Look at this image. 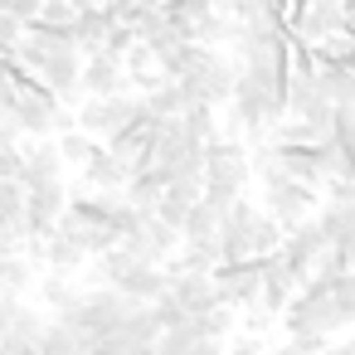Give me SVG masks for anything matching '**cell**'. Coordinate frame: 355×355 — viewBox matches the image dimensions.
I'll use <instances>...</instances> for the list:
<instances>
[{
    "label": "cell",
    "instance_id": "cell-1",
    "mask_svg": "<svg viewBox=\"0 0 355 355\" xmlns=\"http://www.w3.org/2000/svg\"><path fill=\"white\" fill-rule=\"evenodd\" d=\"M316 205H321V190L316 185H302V180H272V185H263V209L282 224V234L292 229V224H302L306 214H316Z\"/></svg>",
    "mask_w": 355,
    "mask_h": 355
},
{
    "label": "cell",
    "instance_id": "cell-2",
    "mask_svg": "<svg viewBox=\"0 0 355 355\" xmlns=\"http://www.w3.org/2000/svg\"><path fill=\"white\" fill-rule=\"evenodd\" d=\"M214 287H219V302H229L234 311L243 306H258V282H263V258H234V263H214L209 268Z\"/></svg>",
    "mask_w": 355,
    "mask_h": 355
},
{
    "label": "cell",
    "instance_id": "cell-3",
    "mask_svg": "<svg viewBox=\"0 0 355 355\" xmlns=\"http://www.w3.org/2000/svg\"><path fill=\"white\" fill-rule=\"evenodd\" d=\"M321 248H326V234H321V229H316V219L306 214L302 224H292V229L282 234L277 258L297 272V282H306V277L316 272V263H321Z\"/></svg>",
    "mask_w": 355,
    "mask_h": 355
},
{
    "label": "cell",
    "instance_id": "cell-4",
    "mask_svg": "<svg viewBox=\"0 0 355 355\" xmlns=\"http://www.w3.org/2000/svg\"><path fill=\"white\" fill-rule=\"evenodd\" d=\"M64 205H69V185H64V180H49V185L25 190V209H20V219H25V239H30V234L44 239V234L59 224Z\"/></svg>",
    "mask_w": 355,
    "mask_h": 355
},
{
    "label": "cell",
    "instance_id": "cell-5",
    "mask_svg": "<svg viewBox=\"0 0 355 355\" xmlns=\"http://www.w3.org/2000/svg\"><path fill=\"white\" fill-rule=\"evenodd\" d=\"M20 151H25V166H20V185L25 190H35V185H49V180H64V156H59V146H54V137H30V146L20 141Z\"/></svg>",
    "mask_w": 355,
    "mask_h": 355
},
{
    "label": "cell",
    "instance_id": "cell-6",
    "mask_svg": "<svg viewBox=\"0 0 355 355\" xmlns=\"http://www.w3.org/2000/svg\"><path fill=\"white\" fill-rule=\"evenodd\" d=\"M78 88L83 93H122L127 88V69H122V59H112V54H103V49H93V54H83V69H78Z\"/></svg>",
    "mask_w": 355,
    "mask_h": 355
},
{
    "label": "cell",
    "instance_id": "cell-7",
    "mask_svg": "<svg viewBox=\"0 0 355 355\" xmlns=\"http://www.w3.org/2000/svg\"><path fill=\"white\" fill-rule=\"evenodd\" d=\"M297 287H302V282H297V272H292V268H287L277 253H268V258H263V282H258V306L277 316Z\"/></svg>",
    "mask_w": 355,
    "mask_h": 355
},
{
    "label": "cell",
    "instance_id": "cell-8",
    "mask_svg": "<svg viewBox=\"0 0 355 355\" xmlns=\"http://www.w3.org/2000/svg\"><path fill=\"white\" fill-rule=\"evenodd\" d=\"M166 292L195 316V311H209L214 302H219V287H214V277L209 272H171L166 277Z\"/></svg>",
    "mask_w": 355,
    "mask_h": 355
},
{
    "label": "cell",
    "instance_id": "cell-9",
    "mask_svg": "<svg viewBox=\"0 0 355 355\" xmlns=\"http://www.w3.org/2000/svg\"><path fill=\"white\" fill-rule=\"evenodd\" d=\"M44 321H49V316H44L40 306H30V302L15 297V302H10V316H6V336H0V345H6L10 355H15L20 345H35L40 331H44Z\"/></svg>",
    "mask_w": 355,
    "mask_h": 355
},
{
    "label": "cell",
    "instance_id": "cell-10",
    "mask_svg": "<svg viewBox=\"0 0 355 355\" xmlns=\"http://www.w3.org/2000/svg\"><path fill=\"white\" fill-rule=\"evenodd\" d=\"M107 287H117V292H127L132 302H151L156 292H166V272H161V263H127Z\"/></svg>",
    "mask_w": 355,
    "mask_h": 355
},
{
    "label": "cell",
    "instance_id": "cell-11",
    "mask_svg": "<svg viewBox=\"0 0 355 355\" xmlns=\"http://www.w3.org/2000/svg\"><path fill=\"white\" fill-rule=\"evenodd\" d=\"M219 209H209L205 200H195L190 209H185V219H180V243H195V248H209L214 258H219Z\"/></svg>",
    "mask_w": 355,
    "mask_h": 355
},
{
    "label": "cell",
    "instance_id": "cell-12",
    "mask_svg": "<svg viewBox=\"0 0 355 355\" xmlns=\"http://www.w3.org/2000/svg\"><path fill=\"white\" fill-rule=\"evenodd\" d=\"M83 263H88V253H83L78 239H69V234H59V229L44 234V268H49V272H69V277H73Z\"/></svg>",
    "mask_w": 355,
    "mask_h": 355
},
{
    "label": "cell",
    "instance_id": "cell-13",
    "mask_svg": "<svg viewBox=\"0 0 355 355\" xmlns=\"http://www.w3.org/2000/svg\"><path fill=\"white\" fill-rule=\"evenodd\" d=\"M107 25H112V15H107V6H83V10H73V44H78V54H93L98 44H103V35H107Z\"/></svg>",
    "mask_w": 355,
    "mask_h": 355
},
{
    "label": "cell",
    "instance_id": "cell-14",
    "mask_svg": "<svg viewBox=\"0 0 355 355\" xmlns=\"http://www.w3.org/2000/svg\"><path fill=\"white\" fill-rule=\"evenodd\" d=\"M277 146V141H272ZM277 171L287 175V180H302V185H316L321 190V166H316V151L311 146H277Z\"/></svg>",
    "mask_w": 355,
    "mask_h": 355
},
{
    "label": "cell",
    "instance_id": "cell-15",
    "mask_svg": "<svg viewBox=\"0 0 355 355\" xmlns=\"http://www.w3.org/2000/svg\"><path fill=\"white\" fill-rule=\"evenodd\" d=\"M78 180H83L88 190H122V185H127V171H122V161H112V156L98 146V151L78 166Z\"/></svg>",
    "mask_w": 355,
    "mask_h": 355
},
{
    "label": "cell",
    "instance_id": "cell-16",
    "mask_svg": "<svg viewBox=\"0 0 355 355\" xmlns=\"http://www.w3.org/2000/svg\"><path fill=\"white\" fill-rule=\"evenodd\" d=\"M277 243H282V224H277L268 209H253V219H248V229H243V248H248L253 258H268V253H277Z\"/></svg>",
    "mask_w": 355,
    "mask_h": 355
},
{
    "label": "cell",
    "instance_id": "cell-17",
    "mask_svg": "<svg viewBox=\"0 0 355 355\" xmlns=\"http://www.w3.org/2000/svg\"><path fill=\"white\" fill-rule=\"evenodd\" d=\"M180 127H185V137H190V141H200V146H205V141L219 132V107H214V103L190 98V103L180 107Z\"/></svg>",
    "mask_w": 355,
    "mask_h": 355
},
{
    "label": "cell",
    "instance_id": "cell-18",
    "mask_svg": "<svg viewBox=\"0 0 355 355\" xmlns=\"http://www.w3.org/2000/svg\"><path fill=\"white\" fill-rule=\"evenodd\" d=\"M35 287V263L25 253H0V292L6 297H25Z\"/></svg>",
    "mask_w": 355,
    "mask_h": 355
},
{
    "label": "cell",
    "instance_id": "cell-19",
    "mask_svg": "<svg viewBox=\"0 0 355 355\" xmlns=\"http://www.w3.org/2000/svg\"><path fill=\"white\" fill-rule=\"evenodd\" d=\"M112 331H117L122 340H132V345H151L161 326H156V316H151V306H146V302H132V306H127V316H122Z\"/></svg>",
    "mask_w": 355,
    "mask_h": 355
},
{
    "label": "cell",
    "instance_id": "cell-20",
    "mask_svg": "<svg viewBox=\"0 0 355 355\" xmlns=\"http://www.w3.org/2000/svg\"><path fill=\"white\" fill-rule=\"evenodd\" d=\"M234 326H239V311H234L229 302H214L209 311H195V316H190V331H195V336H219V340H229Z\"/></svg>",
    "mask_w": 355,
    "mask_h": 355
},
{
    "label": "cell",
    "instance_id": "cell-21",
    "mask_svg": "<svg viewBox=\"0 0 355 355\" xmlns=\"http://www.w3.org/2000/svg\"><path fill=\"white\" fill-rule=\"evenodd\" d=\"M35 287H40V302H44L49 311H64V306L78 302V287L69 282V272H49V268H44V277H35Z\"/></svg>",
    "mask_w": 355,
    "mask_h": 355
},
{
    "label": "cell",
    "instance_id": "cell-22",
    "mask_svg": "<svg viewBox=\"0 0 355 355\" xmlns=\"http://www.w3.org/2000/svg\"><path fill=\"white\" fill-rule=\"evenodd\" d=\"M54 146H59L64 166H83V161H88L103 141H98V137H88L83 127H69V132H59V137H54Z\"/></svg>",
    "mask_w": 355,
    "mask_h": 355
},
{
    "label": "cell",
    "instance_id": "cell-23",
    "mask_svg": "<svg viewBox=\"0 0 355 355\" xmlns=\"http://www.w3.org/2000/svg\"><path fill=\"white\" fill-rule=\"evenodd\" d=\"M35 350H40V355H78L83 345H78V336H73V331L54 316V321H44V331H40Z\"/></svg>",
    "mask_w": 355,
    "mask_h": 355
},
{
    "label": "cell",
    "instance_id": "cell-24",
    "mask_svg": "<svg viewBox=\"0 0 355 355\" xmlns=\"http://www.w3.org/2000/svg\"><path fill=\"white\" fill-rule=\"evenodd\" d=\"M141 98H146V107H151V112H161V117H180V107L190 103V98H185V88H180L175 78L156 83V88H151V93H141Z\"/></svg>",
    "mask_w": 355,
    "mask_h": 355
},
{
    "label": "cell",
    "instance_id": "cell-25",
    "mask_svg": "<svg viewBox=\"0 0 355 355\" xmlns=\"http://www.w3.org/2000/svg\"><path fill=\"white\" fill-rule=\"evenodd\" d=\"M190 345H195V331H190V316H185L180 326H161L156 331L151 355H190Z\"/></svg>",
    "mask_w": 355,
    "mask_h": 355
},
{
    "label": "cell",
    "instance_id": "cell-26",
    "mask_svg": "<svg viewBox=\"0 0 355 355\" xmlns=\"http://www.w3.org/2000/svg\"><path fill=\"white\" fill-rule=\"evenodd\" d=\"M331 302L340 306V316L355 326V268L350 272H340V277H331Z\"/></svg>",
    "mask_w": 355,
    "mask_h": 355
},
{
    "label": "cell",
    "instance_id": "cell-27",
    "mask_svg": "<svg viewBox=\"0 0 355 355\" xmlns=\"http://www.w3.org/2000/svg\"><path fill=\"white\" fill-rule=\"evenodd\" d=\"M146 306H151V316H156V326H180V321L190 316V311H185V306H180V302H175L171 292H156V297H151Z\"/></svg>",
    "mask_w": 355,
    "mask_h": 355
},
{
    "label": "cell",
    "instance_id": "cell-28",
    "mask_svg": "<svg viewBox=\"0 0 355 355\" xmlns=\"http://www.w3.org/2000/svg\"><path fill=\"white\" fill-rule=\"evenodd\" d=\"M132 44H137V30H132V25H117V20H112L98 49H103V54H112V59H122V54H127Z\"/></svg>",
    "mask_w": 355,
    "mask_h": 355
},
{
    "label": "cell",
    "instance_id": "cell-29",
    "mask_svg": "<svg viewBox=\"0 0 355 355\" xmlns=\"http://www.w3.org/2000/svg\"><path fill=\"white\" fill-rule=\"evenodd\" d=\"M326 340H331L326 331H287V345H282V350H287V355H311V350H321Z\"/></svg>",
    "mask_w": 355,
    "mask_h": 355
},
{
    "label": "cell",
    "instance_id": "cell-30",
    "mask_svg": "<svg viewBox=\"0 0 355 355\" xmlns=\"http://www.w3.org/2000/svg\"><path fill=\"white\" fill-rule=\"evenodd\" d=\"M40 20H44V25H73V6H69V0H44V6H40Z\"/></svg>",
    "mask_w": 355,
    "mask_h": 355
},
{
    "label": "cell",
    "instance_id": "cell-31",
    "mask_svg": "<svg viewBox=\"0 0 355 355\" xmlns=\"http://www.w3.org/2000/svg\"><path fill=\"white\" fill-rule=\"evenodd\" d=\"M20 35H25V20L15 10H0V44H15Z\"/></svg>",
    "mask_w": 355,
    "mask_h": 355
},
{
    "label": "cell",
    "instance_id": "cell-32",
    "mask_svg": "<svg viewBox=\"0 0 355 355\" xmlns=\"http://www.w3.org/2000/svg\"><path fill=\"white\" fill-rule=\"evenodd\" d=\"M190 355H229V340H219V336H195Z\"/></svg>",
    "mask_w": 355,
    "mask_h": 355
},
{
    "label": "cell",
    "instance_id": "cell-33",
    "mask_svg": "<svg viewBox=\"0 0 355 355\" xmlns=\"http://www.w3.org/2000/svg\"><path fill=\"white\" fill-rule=\"evenodd\" d=\"M20 166H25V151H20V146H10L6 156H0V180H15V175H20Z\"/></svg>",
    "mask_w": 355,
    "mask_h": 355
},
{
    "label": "cell",
    "instance_id": "cell-34",
    "mask_svg": "<svg viewBox=\"0 0 355 355\" xmlns=\"http://www.w3.org/2000/svg\"><path fill=\"white\" fill-rule=\"evenodd\" d=\"M40 6H44V0H10V10H15L20 20H35V15H40Z\"/></svg>",
    "mask_w": 355,
    "mask_h": 355
},
{
    "label": "cell",
    "instance_id": "cell-35",
    "mask_svg": "<svg viewBox=\"0 0 355 355\" xmlns=\"http://www.w3.org/2000/svg\"><path fill=\"white\" fill-rule=\"evenodd\" d=\"M340 30L355 35V0H340Z\"/></svg>",
    "mask_w": 355,
    "mask_h": 355
},
{
    "label": "cell",
    "instance_id": "cell-36",
    "mask_svg": "<svg viewBox=\"0 0 355 355\" xmlns=\"http://www.w3.org/2000/svg\"><path fill=\"white\" fill-rule=\"evenodd\" d=\"M311 355H350V345H345V340H336V345L326 340V345H321V350H311Z\"/></svg>",
    "mask_w": 355,
    "mask_h": 355
},
{
    "label": "cell",
    "instance_id": "cell-37",
    "mask_svg": "<svg viewBox=\"0 0 355 355\" xmlns=\"http://www.w3.org/2000/svg\"><path fill=\"white\" fill-rule=\"evenodd\" d=\"M10 302H15V297H6V292H0V336H6V316H10Z\"/></svg>",
    "mask_w": 355,
    "mask_h": 355
},
{
    "label": "cell",
    "instance_id": "cell-38",
    "mask_svg": "<svg viewBox=\"0 0 355 355\" xmlns=\"http://www.w3.org/2000/svg\"><path fill=\"white\" fill-rule=\"evenodd\" d=\"M141 6H161V0H141Z\"/></svg>",
    "mask_w": 355,
    "mask_h": 355
},
{
    "label": "cell",
    "instance_id": "cell-39",
    "mask_svg": "<svg viewBox=\"0 0 355 355\" xmlns=\"http://www.w3.org/2000/svg\"><path fill=\"white\" fill-rule=\"evenodd\" d=\"M0 355H10V350H6V345H0Z\"/></svg>",
    "mask_w": 355,
    "mask_h": 355
}]
</instances>
